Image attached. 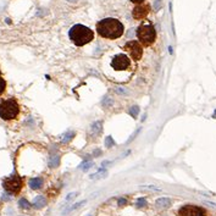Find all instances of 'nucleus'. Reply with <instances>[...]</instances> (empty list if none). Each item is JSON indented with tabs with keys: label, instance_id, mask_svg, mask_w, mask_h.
Returning a JSON list of instances; mask_svg holds the SVG:
<instances>
[{
	"label": "nucleus",
	"instance_id": "9",
	"mask_svg": "<svg viewBox=\"0 0 216 216\" xmlns=\"http://www.w3.org/2000/svg\"><path fill=\"white\" fill-rule=\"evenodd\" d=\"M149 11H150L149 5H147V4H138L132 11V16H133L134 20L141 21V20H144L145 17L149 15Z\"/></svg>",
	"mask_w": 216,
	"mask_h": 216
},
{
	"label": "nucleus",
	"instance_id": "22",
	"mask_svg": "<svg viewBox=\"0 0 216 216\" xmlns=\"http://www.w3.org/2000/svg\"><path fill=\"white\" fill-rule=\"evenodd\" d=\"M144 188L150 189V190H157V192H160V190H161L160 188H157V187H155V186H144Z\"/></svg>",
	"mask_w": 216,
	"mask_h": 216
},
{
	"label": "nucleus",
	"instance_id": "10",
	"mask_svg": "<svg viewBox=\"0 0 216 216\" xmlns=\"http://www.w3.org/2000/svg\"><path fill=\"white\" fill-rule=\"evenodd\" d=\"M171 204H172V202H171V199H168V198H160V199L156 200L155 205L160 209H167L171 206Z\"/></svg>",
	"mask_w": 216,
	"mask_h": 216
},
{
	"label": "nucleus",
	"instance_id": "15",
	"mask_svg": "<svg viewBox=\"0 0 216 216\" xmlns=\"http://www.w3.org/2000/svg\"><path fill=\"white\" fill-rule=\"evenodd\" d=\"M19 205H20V208H22V209H30L31 208V204L28 203L25 198H22V199H20V202H19Z\"/></svg>",
	"mask_w": 216,
	"mask_h": 216
},
{
	"label": "nucleus",
	"instance_id": "6",
	"mask_svg": "<svg viewBox=\"0 0 216 216\" xmlns=\"http://www.w3.org/2000/svg\"><path fill=\"white\" fill-rule=\"evenodd\" d=\"M125 51L131 56L133 61H139L143 56V45L138 40H130L124 46Z\"/></svg>",
	"mask_w": 216,
	"mask_h": 216
},
{
	"label": "nucleus",
	"instance_id": "12",
	"mask_svg": "<svg viewBox=\"0 0 216 216\" xmlns=\"http://www.w3.org/2000/svg\"><path fill=\"white\" fill-rule=\"evenodd\" d=\"M42 186H43V179L40 177H34L30 179V187L32 189H39L42 188Z\"/></svg>",
	"mask_w": 216,
	"mask_h": 216
},
{
	"label": "nucleus",
	"instance_id": "19",
	"mask_svg": "<svg viewBox=\"0 0 216 216\" xmlns=\"http://www.w3.org/2000/svg\"><path fill=\"white\" fill-rule=\"evenodd\" d=\"M93 131L97 132V133L100 132L101 131V122H97V124L93 125Z\"/></svg>",
	"mask_w": 216,
	"mask_h": 216
},
{
	"label": "nucleus",
	"instance_id": "24",
	"mask_svg": "<svg viewBox=\"0 0 216 216\" xmlns=\"http://www.w3.org/2000/svg\"><path fill=\"white\" fill-rule=\"evenodd\" d=\"M131 1L134 3V4H142V3L144 1V0H131Z\"/></svg>",
	"mask_w": 216,
	"mask_h": 216
},
{
	"label": "nucleus",
	"instance_id": "16",
	"mask_svg": "<svg viewBox=\"0 0 216 216\" xmlns=\"http://www.w3.org/2000/svg\"><path fill=\"white\" fill-rule=\"evenodd\" d=\"M5 89H6V82H5V79L0 76V95L5 92Z\"/></svg>",
	"mask_w": 216,
	"mask_h": 216
},
{
	"label": "nucleus",
	"instance_id": "1",
	"mask_svg": "<svg viewBox=\"0 0 216 216\" xmlns=\"http://www.w3.org/2000/svg\"><path fill=\"white\" fill-rule=\"evenodd\" d=\"M97 32L105 39H117L124 34L125 27L119 20L108 17L97 23Z\"/></svg>",
	"mask_w": 216,
	"mask_h": 216
},
{
	"label": "nucleus",
	"instance_id": "5",
	"mask_svg": "<svg viewBox=\"0 0 216 216\" xmlns=\"http://www.w3.org/2000/svg\"><path fill=\"white\" fill-rule=\"evenodd\" d=\"M3 187L10 194H19L23 188V179L17 175H12L4 179Z\"/></svg>",
	"mask_w": 216,
	"mask_h": 216
},
{
	"label": "nucleus",
	"instance_id": "18",
	"mask_svg": "<svg viewBox=\"0 0 216 216\" xmlns=\"http://www.w3.org/2000/svg\"><path fill=\"white\" fill-rule=\"evenodd\" d=\"M83 204H86V202L83 200V202H79V203H77V204H75L73 206H71V208H68L67 210H66V213H70V211H72V210H75V209H78L79 206H82Z\"/></svg>",
	"mask_w": 216,
	"mask_h": 216
},
{
	"label": "nucleus",
	"instance_id": "25",
	"mask_svg": "<svg viewBox=\"0 0 216 216\" xmlns=\"http://www.w3.org/2000/svg\"><path fill=\"white\" fill-rule=\"evenodd\" d=\"M126 203H127L126 199H120V200H119V204H120V205H124V204H126Z\"/></svg>",
	"mask_w": 216,
	"mask_h": 216
},
{
	"label": "nucleus",
	"instance_id": "4",
	"mask_svg": "<svg viewBox=\"0 0 216 216\" xmlns=\"http://www.w3.org/2000/svg\"><path fill=\"white\" fill-rule=\"evenodd\" d=\"M137 38L138 42L143 46L153 45L156 39V31L154 26L151 25H141L137 30Z\"/></svg>",
	"mask_w": 216,
	"mask_h": 216
},
{
	"label": "nucleus",
	"instance_id": "3",
	"mask_svg": "<svg viewBox=\"0 0 216 216\" xmlns=\"http://www.w3.org/2000/svg\"><path fill=\"white\" fill-rule=\"evenodd\" d=\"M20 114V105L16 99L10 98L0 101V117L5 121L15 120Z\"/></svg>",
	"mask_w": 216,
	"mask_h": 216
},
{
	"label": "nucleus",
	"instance_id": "13",
	"mask_svg": "<svg viewBox=\"0 0 216 216\" xmlns=\"http://www.w3.org/2000/svg\"><path fill=\"white\" fill-rule=\"evenodd\" d=\"M60 164V156L59 155H52L49 159V166L50 167H57Z\"/></svg>",
	"mask_w": 216,
	"mask_h": 216
},
{
	"label": "nucleus",
	"instance_id": "26",
	"mask_svg": "<svg viewBox=\"0 0 216 216\" xmlns=\"http://www.w3.org/2000/svg\"><path fill=\"white\" fill-rule=\"evenodd\" d=\"M67 1H68V3H76L77 0H67Z\"/></svg>",
	"mask_w": 216,
	"mask_h": 216
},
{
	"label": "nucleus",
	"instance_id": "8",
	"mask_svg": "<svg viewBox=\"0 0 216 216\" xmlns=\"http://www.w3.org/2000/svg\"><path fill=\"white\" fill-rule=\"evenodd\" d=\"M177 216H208V214L205 209L188 204V205H184L178 210Z\"/></svg>",
	"mask_w": 216,
	"mask_h": 216
},
{
	"label": "nucleus",
	"instance_id": "17",
	"mask_svg": "<svg viewBox=\"0 0 216 216\" xmlns=\"http://www.w3.org/2000/svg\"><path fill=\"white\" fill-rule=\"evenodd\" d=\"M136 205H137V208H143V206L147 205V200H145L144 198H139L136 203Z\"/></svg>",
	"mask_w": 216,
	"mask_h": 216
},
{
	"label": "nucleus",
	"instance_id": "14",
	"mask_svg": "<svg viewBox=\"0 0 216 216\" xmlns=\"http://www.w3.org/2000/svg\"><path fill=\"white\" fill-rule=\"evenodd\" d=\"M75 137V132H67L65 136H63V138H62V143H67V142H70L71 139Z\"/></svg>",
	"mask_w": 216,
	"mask_h": 216
},
{
	"label": "nucleus",
	"instance_id": "2",
	"mask_svg": "<svg viewBox=\"0 0 216 216\" xmlns=\"http://www.w3.org/2000/svg\"><path fill=\"white\" fill-rule=\"evenodd\" d=\"M70 39L77 46H83L94 39V32L83 25H75L70 30Z\"/></svg>",
	"mask_w": 216,
	"mask_h": 216
},
{
	"label": "nucleus",
	"instance_id": "7",
	"mask_svg": "<svg viewBox=\"0 0 216 216\" xmlns=\"http://www.w3.org/2000/svg\"><path fill=\"white\" fill-rule=\"evenodd\" d=\"M111 67L117 72L121 71H128L131 67V59H128V56H126L125 54H117L112 57L111 62H110Z\"/></svg>",
	"mask_w": 216,
	"mask_h": 216
},
{
	"label": "nucleus",
	"instance_id": "27",
	"mask_svg": "<svg viewBox=\"0 0 216 216\" xmlns=\"http://www.w3.org/2000/svg\"><path fill=\"white\" fill-rule=\"evenodd\" d=\"M0 72H1V71H0Z\"/></svg>",
	"mask_w": 216,
	"mask_h": 216
},
{
	"label": "nucleus",
	"instance_id": "20",
	"mask_svg": "<svg viewBox=\"0 0 216 216\" xmlns=\"http://www.w3.org/2000/svg\"><path fill=\"white\" fill-rule=\"evenodd\" d=\"M138 108L137 106H132V109H131V114H132V116H134V117H137V115H138Z\"/></svg>",
	"mask_w": 216,
	"mask_h": 216
},
{
	"label": "nucleus",
	"instance_id": "23",
	"mask_svg": "<svg viewBox=\"0 0 216 216\" xmlns=\"http://www.w3.org/2000/svg\"><path fill=\"white\" fill-rule=\"evenodd\" d=\"M92 166V162H87V164L83 166V168H84V170H88V168Z\"/></svg>",
	"mask_w": 216,
	"mask_h": 216
},
{
	"label": "nucleus",
	"instance_id": "11",
	"mask_svg": "<svg viewBox=\"0 0 216 216\" xmlns=\"http://www.w3.org/2000/svg\"><path fill=\"white\" fill-rule=\"evenodd\" d=\"M32 205L36 208V209H42V208H44V206L46 205V200H45L44 195H38L37 198H34Z\"/></svg>",
	"mask_w": 216,
	"mask_h": 216
},
{
	"label": "nucleus",
	"instance_id": "21",
	"mask_svg": "<svg viewBox=\"0 0 216 216\" xmlns=\"http://www.w3.org/2000/svg\"><path fill=\"white\" fill-rule=\"evenodd\" d=\"M105 145H106V147H111V145H114V142H112V139H111V137H108L106 138V141H105Z\"/></svg>",
	"mask_w": 216,
	"mask_h": 216
}]
</instances>
